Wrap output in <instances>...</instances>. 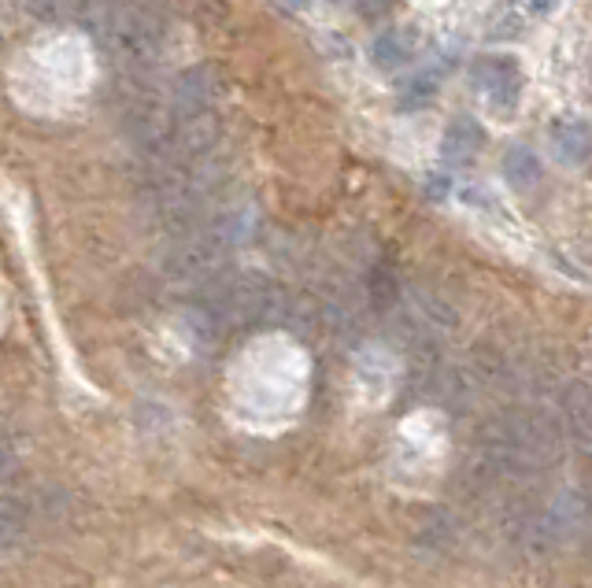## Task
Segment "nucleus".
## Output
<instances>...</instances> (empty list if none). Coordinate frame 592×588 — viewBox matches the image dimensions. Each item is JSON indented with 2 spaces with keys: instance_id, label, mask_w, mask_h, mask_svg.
<instances>
[{
  "instance_id": "nucleus-1",
  "label": "nucleus",
  "mask_w": 592,
  "mask_h": 588,
  "mask_svg": "<svg viewBox=\"0 0 592 588\" xmlns=\"http://www.w3.org/2000/svg\"><path fill=\"white\" fill-rule=\"evenodd\" d=\"M93 37L116 56L122 68L153 71L159 56H164L167 26L156 15V8L145 4V0H111L100 23L93 26Z\"/></svg>"
},
{
  "instance_id": "nucleus-2",
  "label": "nucleus",
  "mask_w": 592,
  "mask_h": 588,
  "mask_svg": "<svg viewBox=\"0 0 592 588\" xmlns=\"http://www.w3.org/2000/svg\"><path fill=\"white\" fill-rule=\"evenodd\" d=\"M471 82L474 89L485 97V105L500 115H511L522 100V68L511 60V56H478L471 63Z\"/></svg>"
},
{
  "instance_id": "nucleus-3",
  "label": "nucleus",
  "mask_w": 592,
  "mask_h": 588,
  "mask_svg": "<svg viewBox=\"0 0 592 588\" xmlns=\"http://www.w3.org/2000/svg\"><path fill=\"white\" fill-rule=\"evenodd\" d=\"M215 105V74L208 68H190L171 86V119L174 123H193V119L212 115Z\"/></svg>"
},
{
  "instance_id": "nucleus-4",
  "label": "nucleus",
  "mask_w": 592,
  "mask_h": 588,
  "mask_svg": "<svg viewBox=\"0 0 592 588\" xmlns=\"http://www.w3.org/2000/svg\"><path fill=\"white\" fill-rule=\"evenodd\" d=\"M419 52V30L415 26H389L371 41V63L378 71H400Z\"/></svg>"
},
{
  "instance_id": "nucleus-5",
  "label": "nucleus",
  "mask_w": 592,
  "mask_h": 588,
  "mask_svg": "<svg viewBox=\"0 0 592 588\" xmlns=\"http://www.w3.org/2000/svg\"><path fill=\"white\" fill-rule=\"evenodd\" d=\"M548 145L556 152L559 163L567 167H581L592 156V126L585 119H559V123L548 126Z\"/></svg>"
},
{
  "instance_id": "nucleus-6",
  "label": "nucleus",
  "mask_w": 592,
  "mask_h": 588,
  "mask_svg": "<svg viewBox=\"0 0 592 588\" xmlns=\"http://www.w3.org/2000/svg\"><path fill=\"white\" fill-rule=\"evenodd\" d=\"M482 126L474 123L471 115H463V119H456L452 126L445 130V160L448 163H471L478 152H482Z\"/></svg>"
},
{
  "instance_id": "nucleus-7",
  "label": "nucleus",
  "mask_w": 592,
  "mask_h": 588,
  "mask_svg": "<svg viewBox=\"0 0 592 588\" xmlns=\"http://www.w3.org/2000/svg\"><path fill=\"white\" fill-rule=\"evenodd\" d=\"M541 174H544V167H541V160H537V152H533V148H525V145L507 148V156H504V179H507V185H511V189H519V193L537 189Z\"/></svg>"
},
{
  "instance_id": "nucleus-8",
  "label": "nucleus",
  "mask_w": 592,
  "mask_h": 588,
  "mask_svg": "<svg viewBox=\"0 0 592 588\" xmlns=\"http://www.w3.org/2000/svg\"><path fill=\"white\" fill-rule=\"evenodd\" d=\"M26 522H31V507H26V500H19V497L0 500V552L23 537Z\"/></svg>"
},
{
  "instance_id": "nucleus-9",
  "label": "nucleus",
  "mask_w": 592,
  "mask_h": 588,
  "mask_svg": "<svg viewBox=\"0 0 592 588\" xmlns=\"http://www.w3.org/2000/svg\"><path fill=\"white\" fill-rule=\"evenodd\" d=\"M434 93H437V74H434V71L415 74V78L403 82L400 105H403V108H419V105H426V100H434Z\"/></svg>"
},
{
  "instance_id": "nucleus-10",
  "label": "nucleus",
  "mask_w": 592,
  "mask_h": 588,
  "mask_svg": "<svg viewBox=\"0 0 592 588\" xmlns=\"http://www.w3.org/2000/svg\"><path fill=\"white\" fill-rule=\"evenodd\" d=\"M15 463H19V452L8 441H0V481H4L8 474L15 470Z\"/></svg>"
},
{
  "instance_id": "nucleus-11",
  "label": "nucleus",
  "mask_w": 592,
  "mask_h": 588,
  "mask_svg": "<svg viewBox=\"0 0 592 588\" xmlns=\"http://www.w3.org/2000/svg\"><path fill=\"white\" fill-rule=\"evenodd\" d=\"M392 8V0H363L360 4V15L363 19H382L385 12Z\"/></svg>"
},
{
  "instance_id": "nucleus-12",
  "label": "nucleus",
  "mask_w": 592,
  "mask_h": 588,
  "mask_svg": "<svg viewBox=\"0 0 592 588\" xmlns=\"http://www.w3.org/2000/svg\"><path fill=\"white\" fill-rule=\"evenodd\" d=\"M525 4H530L537 15H552V12L559 8V0H525Z\"/></svg>"
},
{
  "instance_id": "nucleus-13",
  "label": "nucleus",
  "mask_w": 592,
  "mask_h": 588,
  "mask_svg": "<svg viewBox=\"0 0 592 588\" xmlns=\"http://www.w3.org/2000/svg\"><path fill=\"white\" fill-rule=\"evenodd\" d=\"M289 4H293V8H304V0H289Z\"/></svg>"
},
{
  "instance_id": "nucleus-14",
  "label": "nucleus",
  "mask_w": 592,
  "mask_h": 588,
  "mask_svg": "<svg viewBox=\"0 0 592 588\" xmlns=\"http://www.w3.org/2000/svg\"><path fill=\"white\" fill-rule=\"evenodd\" d=\"M330 4H341V0H330Z\"/></svg>"
}]
</instances>
